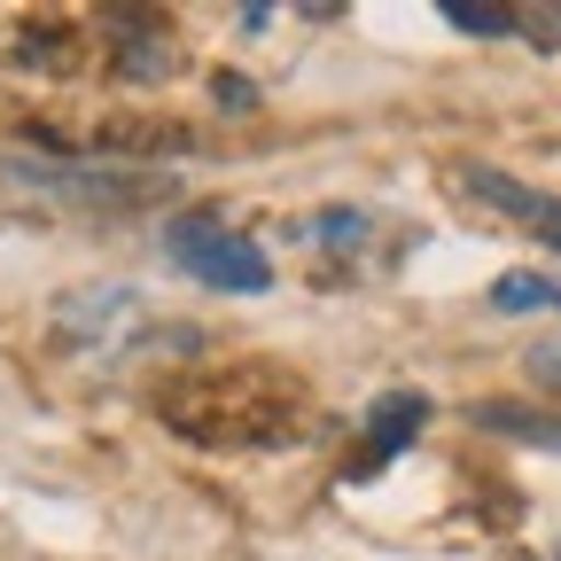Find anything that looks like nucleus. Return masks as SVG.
<instances>
[{
    "instance_id": "7ed1b4c3",
    "label": "nucleus",
    "mask_w": 561,
    "mask_h": 561,
    "mask_svg": "<svg viewBox=\"0 0 561 561\" xmlns=\"http://www.w3.org/2000/svg\"><path fill=\"white\" fill-rule=\"evenodd\" d=\"M421 421H430V398H421V390H390V398H375V413H367V460L351 468V476H375V460H390L398 445L421 437Z\"/></svg>"
},
{
    "instance_id": "9b49d317",
    "label": "nucleus",
    "mask_w": 561,
    "mask_h": 561,
    "mask_svg": "<svg viewBox=\"0 0 561 561\" xmlns=\"http://www.w3.org/2000/svg\"><path fill=\"white\" fill-rule=\"evenodd\" d=\"M538 234H546V242L561 250V203H546V219H538Z\"/></svg>"
},
{
    "instance_id": "f257e3e1",
    "label": "nucleus",
    "mask_w": 561,
    "mask_h": 561,
    "mask_svg": "<svg viewBox=\"0 0 561 561\" xmlns=\"http://www.w3.org/2000/svg\"><path fill=\"white\" fill-rule=\"evenodd\" d=\"M164 257L195 280H210V289H234V297H257L273 289V265L250 234H234L227 219H210V210H187V219L164 227Z\"/></svg>"
},
{
    "instance_id": "20e7f679",
    "label": "nucleus",
    "mask_w": 561,
    "mask_h": 561,
    "mask_svg": "<svg viewBox=\"0 0 561 561\" xmlns=\"http://www.w3.org/2000/svg\"><path fill=\"white\" fill-rule=\"evenodd\" d=\"M476 421H483V430H500V437H523V445H553L561 453V413H530V405H507V398H483Z\"/></svg>"
},
{
    "instance_id": "0eeeda50",
    "label": "nucleus",
    "mask_w": 561,
    "mask_h": 561,
    "mask_svg": "<svg viewBox=\"0 0 561 561\" xmlns=\"http://www.w3.org/2000/svg\"><path fill=\"white\" fill-rule=\"evenodd\" d=\"M445 24H460V32H476V39L515 32V16H507V9H483V0H445Z\"/></svg>"
},
{
    "instance_id": "f03ea898",
    "label": "nucleus",
    "mask_w": 561,
    "mask_h": 561,
    "mask_svg": "<svg viewBox=\"0 0 561 561\" xmlns=\"http://www.w3.org/2000/svg\"><path fill=\"white\" fill-rule=\"evenodd\" d=\"M9 180L55 203H87V210H140V203H164L172 180L164 172H110V164H32L9 157Z\"/></svg>"
},
{
    "instance_id": "9d476101",
    "label": "nucleus",
    "mask_w": 561,
    "mask_h": 561,
    "mask_svg": "<svg viewBox=\"0 0 561 561\" xmlns=\"http://www.w3.org/2000/svg\"><path fill=\"white\" fill-rule=\"evenodd\" d=\"M530 375H538V382H553V390H561V351H530Z\"/></svg>"
},
{
    "instance_id": "39448f33",
    "label": "nucleus",
    "mask_w": 561,
    "mask_h": 561,
    "mask_svg": "<svg viewBox=\"0 0 561 561\" xmlns=\"http://www.w3.org/2000/svg\"><path fill=\"white\" fill-rule=\"evenodd\" d=\"M94 149L102 157H125V149H187V133L180 125H157V117H117L94 133Z\"/></svg>"
},
{
    "instance_id": "6e6552de",
    "label": "nucleus",
    "mask_w": 561,
    "mask_h": 561,
    "mask_svg": "<svg viewBox=\"0 0 561 561\" xmlns=\"http://www.w3.org/2000/svg\"><path fill=\"white\" fill-rule=\"evenodd\" d=\"M320 242H367V219H359V210H328V219H320Z\"/></svg>"
},
{
    "instance_id": "423d86ee",
    "label": "nucleus",
    "mask_w": 561,
    "mask_h": 561,
    "mask_svg": "<svg viewBox=\"0 0 561 561\" xmlns=\"http://www.w3.org/2000/svg\"><path fill=\"white\" fill-rule=\"evenodd\" d=\"M491 305H500V312H530V305H561V289L538 280V273H507L500 289H491Z\"/></svg>"
},
{
    "instance_id": "1a4fd4ad",
    "label": "nucleus",
    "mask_w": 561,
    "mask_h": 561,
    "mask_svg": "<svg viewBox=\"0 0 561 561\" xmlns=\"http://www.w3.org/2000/svg\"><path fill=\"white\" fill-rule=\"evenodd\" d=\"M210 94H219V110H257V87L234 79V70H219V87H210Z\"/></svg>"
}]
</instances>
